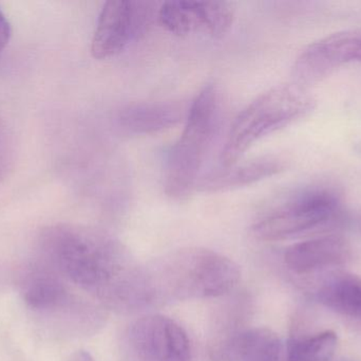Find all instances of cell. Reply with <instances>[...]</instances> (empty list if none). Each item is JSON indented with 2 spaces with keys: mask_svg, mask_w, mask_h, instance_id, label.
<instances>
[{
  "mask_svg": "<svg viewBox=\"0 0 361 361\" xmlns=\"http://www.w3.org/2000/svg\"><path fill=\"white\" fill-rule=\"evenodd\" d=\"M39 256L69 283L109 309L137 311L150 305L145 267L106 231L56 224L38 235Z\"/></svg>",
  "mask_w": 361,
  "mask_h": 361,
  "instance_id": "obj_1",
  "label": "cell"
},
{
  "mask_svg": "<svg viewBox=\"0 0 361 361\" xmlns=\"http://www.w3.org/2000/svg\"><path fill=\"white\" fill-rule=\"evenodd\" d=\"M150 305L216 298L228 294L240 280L239 266L205 248H185L145 267Z\"/></svg>",
  "mask_w": 361,
  "mask_h": 361,
  "instance_id": "obj_2",
  "label": "cell"
},
{
  "mask_svg": "<svg viewBox=\"0 0 361 361\" xmlns=\"http://www.w3.org/2000/svg\"><path fill=\"white\" fill-rule=\"evenodd\" d=\"M18 286L27 309L59 335L86 336L103 326L102 312L74 294L69 282L40 256L23 269Z\"/></svg>",
  "mask_w": 361,
  "mask_h": 361,
  "instance_id": "obj_3",
  "label": "cell"
},
{
  "mask_svg": "<svg viewBox=\"0 0 361 361\" xmlns=\"http://www.w3.org/2000/svg\"><path fill=\"white\" fill-rule=\"evenodd\" d=\"M314 106L315 101L307 89L296 84L265 91L233 121L221 156L222 167L239 162L256 142L305 118Z\"/></svg>",
  "mask_w": 361,
  "mask_h": 361,
  "instance_id": "obj_4",
  "label": "cell"
},
{
  "mask_svg": "<svg viewBox=\"0 0 361 361\" xmlns=\"http://www.w3.org/2000/svg\"><path fill=\"white\" fill-rule=\"evenodd\" d=\"M219 122V91L208 84L188 108L184 129L169 150L165 167V194L184 201L197 189L200 171L212 146Z\"/></svg>",
  "mask_w": 361,
  "mask_h": 361,
  "instance_id": "obj_5",
  "label": "cell"
},
{
  "mask_svg": "<svg viewBox=\"0 0 361 361\" xmlns=\"http://www.w3.org/2000/svg\"><path fill=\"white\" fill-rule=\"evenodd\" d=\"M341 208L338 193L328 187H314L299 194L257 223L255 237L280 241L330 222Z\"/></svg>",
  "mask_w": 361,
  "mask_h": 361,
  "instance_id": "obj_6",
  "label": "cell"
},
{
  "mask_svg": "<svg viewBox=\"0 0 361 361\" xmlns=\"http://www.w3.org/2000/svg\"><path fill=\"white\" fill-rule=\"evenodd\" d=\"M127 345L139 361H190V343L175 320L150 315L133 322L127 332Z\"/></svg>",
  "mask_w": 361,
  "mask_h": 361,
  "instance_id": "obj_7",
  "label": "cell"
},
{
  "mask_svg": "<svg viewBox=\"0 0 361 361\" xmlns=\"http://www.w3.org/2000/svg\"><path fill=\"white\" fill-rule=\"evenodd\" d=\"M351 63H361V29L337 32L310 45L295 61L294 84L307 89Z\"/></svg>",
  "mask_w": 361,
  "mask_h": 361,
  "instance_id": "obj_8",
  "label": "cell"
},
{
  "mask_svg": "<svg viewBox=\"0 0 361 361\" xmlns=\"http://www.w3.org/2000/svg\"><path fill=\"white\" fill-rule=\"evenodd\" d=\"M146 2L111 0L104 4L91 42L97 59H107L125 50L144 31L149 19Z\"/></svg>",
  "mask_w": 361,
  "mask_h": 361,
  "instance_id": "obj_9",
  "label": "cell"
},
{
  "mask_svg": "<svg viewBox=\"0 0 361 361\" xmlns=\"http://www.w3.org/2000/svg\"><path fill=\"white\" fill-rule=\"evenodd\" d=\"M235 19L233 6L223 1L176 0L164 2L159 10L161 25L178 36L203 33L222 37Z\"/></svg>",
  "mask_w": 361,
  "mask_h": 361,
  "instance_id": "obj_10",
  "label": "cell"
},
{
  "mask_svg": "<svg viewBox=\"0 0 361 361\" xmlns=\"http://www.w3.org/2000/svg\"><path fill=\"white\" fill-rule=\"evenodd\" d=\"M286 167V161L280 157H259L245 162L222 167L203 176L197 182V190L204 193H219L243 188L277 175Z\"/></svg>",
  "mask_w": 361,
  "mask_h": 361,
  "instance_id": "obj_11",
  "label": "cell"
},
{
  "mask_svg": "<svg viewBox=\"0 0 361 361\" xmlns=\"http://www.w3.org/2000/svg\"><path fill=\"white\" fill-rule=\"evenodd\" d=\"M351 258L350 244L343 237L330 235L290 246L284 254V262L293 273H307L345 264Z\"/></svg>",
  "mask_w": 361,
  "mask_h": 361,
  "instance_id": "obj_12",
  "label": "cell"
},
{
  "mask_svg": "<svg viewBox=\"0 0 361 361\" xmlns=\"http://www.w3.org/2000/svg\"><path fill=\"white\" fill-rule=\"evenodd\" d=\"M188 108L182 102H137L121 110L118 122L129 133L150 135L179 124L186 119Z\"/></svg>",
  "mask_w": 361,
  "mask_h": 361,
  "instance_id": "obj_13",
  "label": "cell"
},
{
  "mask_svg": "<svg viewBox=\"0 0 361 361\" xmlns=\"http://www.w3.org/2000/svg\"><path fill=\"white\" fill-rule=\"evenodd\" d=\"M220 361H286V348L267 329H244Z\"/></svg>",
  "mask_w": 361,
  "mask_h": 361,
  "instance_id": "obj_14",
  "label": "cell"
},
{
  "mask_svg": "<svg viewBox=\"0 0 361 361\" xmlns=\"http://www.w3.org/2000/svg\"><path fill=\"white\" fill-rule=\"evenodd\" d=\"M316 299L335 313L361 321V278L348 273L328 276L316 290Z\"/></svg>",
  "mask_w": 361,
  "mask_h": 361,
  "instance_id": "obj_15",
  "label": "cell"
},
{
  "mask_svg": "<svg viewBox=\"0 0 361 361\" xmlns=\"http://www.w3.org/2000/svg\"><path fill=\"white\" fill-rule=\"evenodd\" d=\"M332 331L309 337H294L286 348V361H332L337 348Z\"/></svg>",
  "mask_w": 361,
  "mask_h": 361,
  "instance_id": "obj_16",
  "label": "cell"
},
{
  "mask_svg": "<svg viewBox=\"0 0 361 361\" xmlns=\"http://www.w3.org/2000/svg\"><path fill=\"white\" fill-rule=\"evenodd\" d=\"M13 146L10 131L0 119V180L8 173L12 165Z\"/></svg>",
  "mask_w": 361,
  "mask_h": 361,
  "instance_id": "obj_17",
  "label": "cell"
},
{
  "mask_svg": "<svg viewBox=\"0 0 361 361\" xmlns=\"http://www.w3.org/2000/svg\"><path fill=\"white\" fill-rule=\"evenodd\" d=\"M11 34H12V30H11L10 23L4 16L2 11L0 10V52L8 46Z\"/></svg>",
  "mask_w": 361,
  "mask_h": 361,
  "instance_id": "obj_18",
  "label": "cell"
},
{
  "mask_svg": "<svg viewBox=\"0 0 361 361\" xmlns=\"http://www.w3.org/2000/svg\"><path fill=\"white\" fill-rule=\"evenodd\" d=\"M68 361H95L94 358L86 351H78L72 354Z\"/></svg>",
  "mask_w": 361,
  "mask_h": 361,
  "instance_id": "obj_19",
  "label": "cell"
},
{
  "mask_svg": "<svg viewBox=\"0 0 361 361\" xmlns=\"http://www.w3.org/2000/svg\"><path fill=\"white\" fill-rule=\"evenodd\" d=\"M356 225H357L358 230H360V232L361 233V216L357 220V223H356Z\"/></svg>",
  "mask_w": 361,
  "mask_h": 361,
  "instance_id": "obj_20",
  "label": "cell"
}]
</instances>
